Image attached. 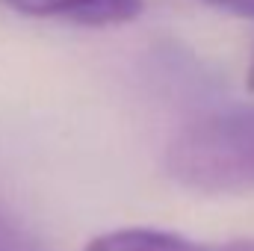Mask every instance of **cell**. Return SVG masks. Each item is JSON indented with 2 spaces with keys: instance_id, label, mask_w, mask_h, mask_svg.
I'll list each match as a JSON object with an SVG mask.
<instances>
[{
  "instance_id": "obj_1",
  "label": "cell",
  "mask_w": 254,
  "mask_h": 251,
  "mask_svg": "<svg viewBox=\"0 0 254 251\" xmlns=\"http://www.w3.org/2000/svg\"><path fill=\"white\" fill-rule=\"evenodd\" d=\"M166 172L204 195L254 189V107L210 113L178 130L166 148Z\"/></svg>"
},
{
  "instance_id": "obj_2",
  "label": "cell",
  "mask_w": 254,
  "mask_h": 251,
  "mask_svg": "<svg viewBox=\"0 0 254 251\" xmlns=\"http://www.w3.org/2000/svg\"><path fill=\"white\" fill-rule=\"evenodd\" d=\"M27 18L63 21L77 27H119L142 12V0H0Z\"/></svg>"
},
{
  "instance_id": "obj_3",
  "label": "cell",
  "mask_w": 254,
  "mask_h": 251,
  "mask_svg": "<svg viewBox=\"0 0 254 251\" xmlns=\"http://www.w3.org/2000/svg\"><path fill=\"white\" fill-rule=\"evenodd\" d=\"M83 251H216V249H207V246L195 243L184 234H175V231L119 228V231H107V234L89 240V246Z\"/></svg>"
},
{
  "instance_id": "obj_4",
  "label": "cell",
  "mask_w": 254,
  "mask_h": 251,
  "mask_svg": "<svg viewBox=\"0 0 254 251\" xmlns=\"http://www.w3.org/2000/svg\"><path fill=\"white\" fill-rule=\"evenodd\" d=\"M0 251H48L24 225L0 210Z\"/></svg>"
},
{
  "instance_id": "obj_5",
  "label": "cell",
  "mask_w": 254,
  "mask_h": 251,
  "mask_svg": "<svg viewBox=\"0 0 254 251\" xmlns=\"http://www.w3.org/2000/svg\"><path fill=\"white\" fill-rule=\"evenodd\" d=\"M222 12H231V15H240V18H252L254 21V0H204Z\"/></svg>"
},
{
  "instance_id": "obj_6",
  "label": "cell",
  "mask_w": 254,
  "mask_h": 251,
  "mask_svg": "<svg viewBox=\"0 0 254 251\" xmlns=\"http://www.w3.org/2000/svg\"><path fill=\"white\" fill-rule=\"evenodd\" d=\"M216 251H254V240H234V243H225Z\"/></svg>"
},
{
  "instance_id": "obj_7",
  "label": "cell",
  "mask_w": 254,
  "mask_h": 251,
  "mask_svg": "<svg viewBox=\"0 0 254 251\" xmlns=\"http://www.w3.org/2000/svg\"><path fill=\"white\" fill-rule=\"evenodd\" d=\"M246 86H249V92H254V51L249 60V71H246Z\"/></svg>"
}]
</instances>
